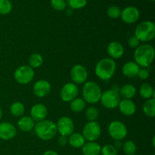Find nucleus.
Returning a JSON list of instances; mask_svg holds the SVG:
<instances>
[{
    "mask_svg": "<svg viewBox=\"0 0 155 155\" xmlns=\"http://www.w3.org/2000/svg\"><path fill=\"white\" fill-rule=\"evenodd\" d=\"M153 155H154V154H153Z\"/></svg>",
    "mask_w": 155,
    "mask_h": 155,
    "instance_id": "c03bdc74",
    "label": "nucleus"
},
{
    "mask_svg": "<svg viewBox=\"0 0 155 155\" xmlns=\"http://www.w3.org/2000/svg\"><path fill=\"white\" fill-rule=\"evenodd\" d=\"M118 106L120 111L125 116H132L134 114L136 110V104L131 99L120 100Z\"/></svg>",
    "mask_w": 155,
    "mask_h": 155,
    "instance_id": "a211bd4d",
    "label": "nucleus"
},
{
    "mask_svg": "<svg viewBox=\"0 0 155 155\" xmlns=\"http://www.w3.org/2000/svg\"><path fill=\"white\" fill-rule=\"evenodd\" d=\"M47 114H48L47 107L42 104H34L30 110V117L33 120L34 122H39L45 120Z\"/></svg>",
    "mask_w": 155,
    "mask_h": 155,
    "instance_id": "2eb2a0df",
    "label": "nucleus"
},
{
    "mask_svg": "<svg viewBox=\"0 0 155 155\" xmlns=\"http://www.w3.org/2000/svg\"><path fill=\"white\" fill-rule=\"evenodd\" d=\"M51 91V85L45 80H40L33 86V93L39 98H43L48 95Z\"/></svg>",
    "mask_w": 155,
    "mask_h": 155,
    "instance_id": "dca6fc26",
    "label": "nucleus"
},
{
    "mask_svg": "<svg viewBox=\"0 0 155 155\" xmlns=\"http://www.w3.org/2000/svg\"><path fill=\"white\" fill-rule=\"evenodd\" d=\"M100 101L106 108L114 109L118 107V104L120 101V95L117 90L114 89H108L101 94Z\"/></svg>",
    "mask_w": 155,
    "mask_h": 155,
    "instance_id": "423d86ee",
    "label": "nucleus"
},
{
    "mask_svg": "<svg viewBox=\"0 0 155 155\" xmlns=\"http://www.w3.org/2000/svg\"><path fill=\"white\" fill-rule=\"evenodd\" d=\"M99 112L97 107H89L86 110V117L89 121H95L98 117Z\"/></svg>",
    "mask_w": 155,
    "mask_h": 155,
    "instance_id": "2f4dec72",
    "label": "nucleus"
},
{
    "mask_svg": "<svg viewBox=\"0 0 155 155\" xmlns=\"http://www.w3.org/2000/svg\"><path fill=\"white\" fill-rule=\"evenodd\" d=\"M10 111L13 116L21 117L24 114L25 107H24V105L22 103L19 102V101H16V102H14L11 105Z\"/></svg>",
    "mask_w": 155,
    "mask_h": 155,
    "instance_id": "cd10ccee",
    "label": "nucleus"
},
{
    "mask_svg": "<svg viewBox=\"0 0 155 155\" xmlns=\"http://www.w3.org/2000/svg\"><path fill=\"white\" fill-rule=\"evenodd\" d=\"M51 8L58 12H61L66 9V0H50Z\"/></svg>",
    "mask_w": 155,
    "mask_h": 155,
    "instance_id": "473e14b6",
    "label": "nucleus"
},
{
    "mask_svg": "<svg viewBox=\"0 0 155 155\" xmlns=\"http://www.w3.org/2000/svg\"><path fill=\"white\" fill-rule=\"evenodd\" d=\"M137 76L141 79V80H145L148 78V77H149V71H148V70L146 69V68H142V69L140 68Z\"/></svg>",
    "mask_w": 155,
    "mask_h": 155,
    "instance_id": "e433bc0d",
    "label": "nucleus"
},
{
    "mask_svg": "<svg viewBox=\"0 0 155 155\" xmlns=\"http://www.w3.org/2000/svg\"><path fill=\"white\" fill-rule=\"evenodd\" d=\"M140 41L136 37V36H131V37L129 39L128 44L129 46L132 48H135L136 49L138 46H139V44H140Z\"/></svg>",
    "mask_w": 155,
    "mask_h": 155,
    "instance_id": "c9c22d12",
    "label": "nucleus"
},
{
    "mask_svg": "<svg viewBox=\"0 0 155 155\" xmlns=\"http://www.w3.org/2000/svg\"><path fill=\"white\" fill-rule=\"evenodd\" d=\"M116 63L111 58H103L97 63L95 72L97 77L101 80H109L115 74Z\"/></svg>",
    "mask_w": 155,
    "mask_h": 155,
    "instance_id": "7ed1b4c3",
    "label": "nucleus"
},
{
    "mask_svg": "<svg viewBox=\"0 0 155 155\" xmlns=\"http://www.w3.org/2000/svg\"><path fill=\"white\" fill-rule=\"evenodd\" d=\"M155 51L154 47L150 44H143L135 49V62L142 68H148L154 61Z\"/></svg>",
    "mask_w": 155,
    "mask_h": 155,
    "instance_id": "f257e3e1",
    "label": "nucleus"
},
{
    "mask_svg": "<svg viewBox=\"0 0 155 155\" xmlns=\"http://www.w3.org/2000/svg\"><path fill=\"white\" fill-rule=\"evenodd\" d=\"M58 144L61 146H65L68 144V138L67 136H61L58 138Z\"/></svg>",
    "mask_w": 155,
    "mask_h": 155,
    "instance_id": "4c0bfd02",
    "label": "nucleus"
},
{
    "mask_svg": "<svg viewBox=\"0 0 155 155\" xmlns=\"http://www.w3.org/2000/svg\"><path fill=\"white\" fill-rule=\"evenodd\" d=\"M12 10V3L10 0H0V15H8Z\"/></svg>",
    "mask_w": 155,
    "mask_h": 155,
    "instance_id": "c756f323",
    "label": "nucleus"
},
{
    "mask_svg": "<svg viewBox=\"0 0 155 155\" xmlns=\"http://www.w3.org/2000/svg\"><path fill=\"white\" fill-rule=\"evenodd\" d=\"M120 95L124 99H132L136 94V89L131 84H125L120 89Z\"/></svg>",
    "mask_w": 155,
    "mask_h": 155,
    "instance_id": "5701e85b",
    "label": "nucleus"
},
{
    "mask_svg": "<svg viewBox=\"0 0 155 155\" xmlns=\"http://www.w3.org/2000/svg\"><path fill=\"white\" fill-rule=\"evenodd\" d=\"M42 155H59L56 151H51V150H49V151H46L45 152L43 153Z\"/></svg>",
    "mask_w": 155,
    "mask_h": 155,
    "instance_id": "ea45409f",
    "label": "nucleus"
},
{
    "mask_svg": "<svg viewBox=\"0 0 155 155\" xmlns=\"http://www.w3.org/2000/svg\"><path fill=\"white\" fill-rule=\"evenodd\" d=\"M101 150L100 145L95 142H88L82 147L83 155H100Z\"/></svg>",
    "mask_w": 155,
    "mask_h": 155,
    "instance_id": "aec40b11",
    "label": "nucleus"
},
{
    "mask_svg": "<svg viewBox=\"0 0 155 155\" xmlns=\"http://www.w3.org/2000/svg\"><path fill=\"white\" fill-rule=\"evenodd\" d=\"M33 129L37 137L43 141L51 140L58 133L56 124L48 120H43L37 122Z\"/></svg>",
    "mask_w": 155,
    "mask_h": 155,
    "instance_id": "f03ea898",
    "label": "nucleus"
},
{
    "mask_svg": "<svg viewBox=\"0 0 155 155\" xmlns=\"http://www.w3.org/2000/svg\"><path fill=\"white\" fill-rule=\"evenodd\" d=\"M139 94L145 99L154 98V91L149 83H143L139 89Z\"/></svg>",
    "mask_w": 155,
    "mask_h": 155,
    "instance_id": "b1692460",
    "label": "nucleus"
},
{
    "mask_svg": "<svg viewBox=\"0 0 155 155\" xmlns=\"http://www.w3.org/2000/svg\"><path fill=\"white\" fill-rule=\"evenodd\" d=\"M101 154L102 155H117V150L112 145H105L101 148Z\"/></svg>",
    "mask_w": 155,
    "mask_h": 155,
    "instance_id": "f704fd0d",
    "label": "nucleus"
},
{
    "mask_svg": "<svg viewBox=\"0 0 155 155\" xmlns=\"http://www.w3.org/2000/svg\"><path fill=\"white\" fill-rule=\"evenodd\" d=\"M34 71L32 68L27 65H23L19 67L14 74L15 80L20 84H28L33 80L34 77Z\"/></svg>",
    "mask_w": 155,
    "mask_h": 155,
    "instance_id": "6e6552de",
    "label": "nucleus"
},
{
    "mask_svg": "<svg viewBox=\"0 0 155 155\" xmlns=\"http://www.w3.org/2000/svg\"><path fill=\"white\" fill-rule=\"evenodd\" d=\"M17 135V129L12 124L2 122L0 124V139L2 140H11Z\"/></svg>",
    "mask_w": 155,
    "mask_h": 155,
    "instance_id": "4468645a",
    "label": "nucleus"
},
{
    "mask_svg": "<svg viewBox=\"0 0 155 155\" xmlns=\"http://www.w3.org/2000/svg\"><path fill=\"white\" fill-rule=\"evenodd\" d=\"M114 148H116L117 150L118 148H122L123 144H122V142H121V141L116 140V141H115V142H114Z\"/></svg>",
    "mask_w": 155,
    "mask_h": 155,
    "instance_id": "58836bf2",
    "label": "nucleus"
},
{
    "mask_svg": "<svg viewBox=\"0 0 155 155\" xmlns=\"http://www.w3.org/2000/svg\"><path fill=\"white\" fill-rule=\"evenodd\" d=\"M154 140H155V136H154V137H153V141H152L153 147H155V144H154Z\"/></svg>",
    "mask_w": 155,
    "mask_h": 155,
    "instance_id": "79ce46f5",
    "label": "nucleus"
},
{
    "mask_svg": "<svg viewBox=\"0 0 155 155\" xmlns=\"http://www.w3.org/2000/svg\"><path fill=\"white\" fill-rule=\"evenodd\" d=\"M79 93V89L77 85L74 83H66L61 88L60 92V96L62 101L65 102H71L77 98Z\"/></svg>",
    "mask_w": 155,
    "mask_h": 155,
    "instance_id": "9b49d317",
    "label": "nucleus"
},
{
    "mask_svg": "<svg viewBox=\"0 0 155 155\" xmlns=\"http://www.w3.org/2000/svg\"><path fill=\"white\" fill-rule=\"evenodd\" d=\"M101 89L98 84L93 81L86 82L83 86V96L85 102L96 104L101 99Z\"/></svg>",
    "mask_w": 155,
    "mask_h": 155,
    "instance_id": "39448f33",
    "label": "nucleus"
},
{
    "mask_svg": "<svg viewBox=\"0 0 155 155\" xmlns=\"http://www.w3.org/2000/svg\"><path fill=\"white\" fill-rule=\"evenodd\" d=\"M148 1H151V2H154V0H148Z\"/></svg>",
    "mask_w": 155,
    "mask_h": 155,
    "instance_id": "37998d69",
    "label": "nucleus"
},
{
    "mask_svg": "<svg viewBox=\"0 0 155 155\" xmlns=\"http://www.w3.org/2000/svg\"><path fill=\"white\" fill-rule=\"evenodd\" d=\"M70 107H71L72 111L75 112V113H80V112L83 111L86 107V102L83 98H76L71 101Z\"/></svg>",
    "mask_w": 155,
    "mask_h": 155,
    "instance_id": "a878e982",
    "label": "nucleus"
},
{
    "mask_svg": "<svg viewBox=\"0 0 155 155\" xmlns=\"http://www.w3.org/2000/svg\"><path fill=\"white\" fill-rule=\"evenodd\" d=\"M121 11L118 6L117 5H111L107 8V15L108 17L112 19H116L118 17L120 16Z\"/></svg>",
    "mask_w": 155,
    "mask_h": 155,
    "instance_id": "72a5a7b5",
    "label": "nucleus"
},
{
    "mask_svg": "<svg viewBox=\"0 0 155 155\" xmlns=\"http://www.w3.org/2000/svg\"><path fill=\"white\" fill-rule=\"evenodd\" d=\"M85 139L81 133H73L71 136L68 137V143L72 146L73 148H80L83 146L86 142H85Z\"/></svg>",
    "mask_w": 155,
    "mask_h": 155,
    "instance_id": "4be33fe9",
    "label": "nucleus"
},
{
    "mask_svg": "<svg viewBox=\"0 0 155 155\" xmlns=\"http://www.w3.org/2000/svg\"><path fill=\"white\" fill-rule=\"evenodd\" d=\"M143 112L148 117L155 116V98L148 99L143 104Z\"/></svg>",
    "mask_w": 155,
    "mask_h": 155,
    "instance_id": "393cba45",
    "label": "nucleus"
},
{
    "mask_svg": "<svg viewBox=\"0 0 155 155\" xmlns=\"http://www.w3.org/2000/svg\"><path fill=\"white\" fill-rule=\"evenodd\" d=\"M107 54L111 59L120 58L124 54V48L121 43L117 41L110 42L107 48Z\"/></svg>",
    "mask_w": 155,
    "mask_h": 155,
    "instance_id": "f3484780",
    "label": "nucleus"
},
{
    "mask_svg": "<svg viewBox=\"0 0 155 155\" xmlns=\"http://www.w3.org/2000/svg\"><path fill=\"white\" fill-rule=\"evenodd\" d=\"M123 151L127 155H134L136 151V145L134 142L128 140L122 146Z\"/></svg>",
    "mask_w": 155,
    "mask_h": 155,
    "instance_id": "c85d7f7f",
    "label": "nucleus"
},
{
    "mask_svg": "<svg viewBox=\"0 0 155 155\" xmlns=\"http://www.w3.org/2000/svg\"><path fill=\"white\" fill-rule=\"evenodd\" d=\"M71 77L74 83L82 84L85 83L88 78L87 70L81 64L74 65L71 70Z\"/></svg>",
    "mask_w": 155,
    "mask_h": 155,
    "instance_id": "ddd939ff",
    "label": "nucleus"
},
{
    "mask_svg": "<svg viewBox=\"0 0 155 155\" xmlns=\"http://www.w3.org/2000/svg\"><path fill=\"white\" fill-rule=\"evenodd\" d=\"M35 122L30 117H22L18 122V127L21 131L30 132L33 130Z\"/></svg>",
    "mask_w": 155,
    "mask_h": 155,
    "instance_id": "412c9836",
    "label": "nucleus"
},
{
    "mask_svg": "<svg viewBox=\"0 0 155 155\" xmlns=\"http://www.w3.org/2000/svg\"><path fill=\"white\" fill-rule=\"evenodd\" d=\"M120 17L122 21L126 24H134L139 19L140 12L135 6H128L121 11Z\"/></svg>",
    "mask_w": 155,
    "mask_h": 155,
    "instance_id": "f8f14e48",
    "label": "nucleus"
},
{
    "mask_svg": "<svg viewBox=\"0 0 155 155\" xmlns=\"http://www.w3.org/2000/svg\"><path fill=\"white\" fill-rule=\"evenodd\" d=\"M101 130L96 121H89L83 129V136L88 142H95L101 136Z\"/></svg>",
    "mask_w": 155,
    "mask_h": 155,
    "instance_id": "0eeeda50",
    "label": "nucleus"
},
{
    "mask_svg": "<svg viewBox=\"0 0 155 155\" xmlns=\"http://www.w3.org/2000/svg\"><path fill=\"white\" fill-rule=\"evenodd\" d=\"M135 36L140 42H149L155 37V24L150 21L140 23L135 30Z\"/></svg>",
    "mask_w": 155,
    "mask_h": 155,
    "instance_id": "20e7f679",
    "label": "nucleus"
},
{
    "mask_svg": "<svg viewBox=\"0 0 155 155\" xmlns=\"http://www.w3.org/2000/svg\"><path fill=\"white\" fill-rule=\"evenodd\" d=\"M67 5L71 9H81L87 4V0H66Z\"/></svg>",
    "mask_w": 155,
    "mask_h": 155,
    "instance_id": "7c9ffc66",
    "label": "nucleus"
},
{
    "mask_svg": "<svg viewBox=\"0 0 155 155\" xmlns=\"http://www.w3.org/2000/svg\"><path fill=\"white\" fill-rule=\"evenodd\" d=\"M140 67L135 61H129L126 63L122 68V72L124 76L127 77H134L138 75Z\"/></svg>",
    "mask_w": 155,
    "mask_h": 155,
    "instance_id": "6ab92c4d",
    "label": "nucleus"
},
{
    "mask_svg": "<svg viewBox=\"0 0 155 155\" xmlns=\"http://www.w3.org/2000/svg\"><path fill=\"white\" fill-rule=\"evenodd\" d=\"M2 117V107H0V120H1Z\"/></svg>",
    "mask_w": 155,
    "mask_h": 155,
    "instance_id": "a19ab883",
    "label": "nucleus"
},
{
    "mask_svg": "<svg viewBox=\"0 0 155 155\" xmlns=\"http://www.w3.org/2000/svg\"><path fill=\"white\" fill-rule=\"evenodd\" d=\"M56 127L57 131L60 133L61 136L68 137L74 133V123L71 118L68 117H62L58 120Z\"/></svg>",
    "mask_w": 155,
    "mask_h": 155,
    "instance_id": "9d476101",
    "label": "nucleus"
},
{
    "mask_svg": "<svg viewBox=\"0 0 155 155\" xmlns=\"http://www.w3.org/2000/svg\"><path fill=\"white\" fill-rule=\"evenodd\" d=\"M29 66L30 68H38L43 63V58L42 56L39 53H34L32 54L29 58Z\"/></svg>",
    "mask_w": 155,
    "mask_h": 155,
    "instance_id": "bb28decb",
    "label": "nucleus"
},
{
    "mask_svg": "<svg viewBox=\"0 0 155 155\" xmlns=\"http://www.w3.org/2000/svg\"><path fill=\"white\" fill-rule=\"evenodd\" d=\"M108 133L110 137L115 141H121L127 137V128L124 123L115 120L109 124Z\"/></svg>",
    "mask_w": 155,
    "mask_h": 155,
    "instance_id": "1a4fd4ad",
    "label": "nucleus"
},
{
    "mask_svg": "<svg viewBox=\"0 0 155 155\" xmlns=\"http://www.w3.org/2000/svg\"><path fill=\"white\" fill-rule=\"evenodd\" d=\"M134 155H136V154H134Z\"/></svg>",
    "mask_w": 155,
    "mask_h": 155,
    "instance_id": "a18cd8bd",
    "label": "nucleus"
}]
</instances>
